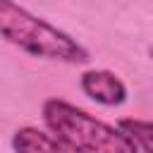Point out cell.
Here are the masks:
<instances>
[{"label": "cell", "mask_w": 153, "mask_h": 153, "mask_svg": "<svg viewBox=\"0 0 153 153\" xmlns=\"http://www.w3.org/2000/svg\"><path fill=\"white\" fill-rule=\"evenodd\" d=\"M0 38L36 60L60 65H86L91 60L81 41L12 0H0Z\"/></svg>", "instance_id": "1"}, {"label": "cell", "mask_w": 153, "mask_h": 153, "mask_svg": "<svg viewBox=\"0 0 153 153\" xmlns=\"http://www.w3.org/2000/svg\"><path fill=\"white\" fill-rule=\"evenodd\" d=\"M41 120L72 153H139L136 143L117 124H110L65 98H45L41 103Z\"/></svg>", "instance_id": "2"}, {"label": "cell", "mask_w": 153, "mask_h": 153, "mask_svg": "<svg viewBox=\"0 0 153 153\" xmlns=\"http://www.w3.org/2000/svg\"><path fill=\"white\" fill-rule=\"evenodd\" d=\"M79 88L81 93L103 108H120L129 100V86L124 79L105 67H88L79 74Z\"/></svg>", "instance_id": "3"}, {"label": "cell", "mask_w": 153, "mask_h": 153, "mask_svg": "<svg viewBox=\"0 0 153 153\" xmlns=\"http://www.w3.org/2000/svg\"><path fill=\"white\" fill-rule=\"evenodd\" d=\"M10 146H12V153H72L45 127L41 129L33 124H24V127L14 129Z\"/></svg>", "instance_id": "4"}, {"label": "cell", "mask_w": 153, "mask_h": 153, "mask_svg": "<svg viewBox=\"0 0 153 153\" xmlns=\"http://www.w3.org/2000/svg\"><path fill=\"white\" fill-rule=\"evenodd\" d=\"M117 127L136 143L139 153H153V120L122 117V120H117Z\"/></svg>", "instance_id": "5"}, {"label": "cell", "mask_w": 153, "mask_h": 153, "mask_svg": "<svg viewBox=\"0 0 153 153\" xmlns=\"http://www.w3.org/2000/svg\"><path fill=\"white\" fill-rule=\"evenodd\" d=\"M148 57H151V62H153V45L148 48Z\"/></svg>", "instance_id": "6"}]
</instances>
